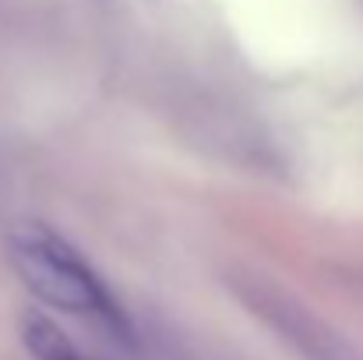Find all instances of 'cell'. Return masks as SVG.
Returning a JSON list of instances; mask_svg holds the SVG:
<instances>
[{
    "label": "cell",
    "instance_id": "6da1fadb",
    "mask_svg": "<svg viewBox=\"0 0 363 360\" xmlns=\"http://www.w3.org/2000/svg\"><path fill=\"white\" fill-rule=\"evenodd\" d=\"M11 261L14 272L21 276V283L46 304L89 318L96 325H103L106 332H113L121 343L134 339L130 318L123 315L117 297L110 293V286L99 279V272L67 244L57 237L53 230L32 223L21 227L11 237Z\"/></svg>",
    "mask_w": 363,
    "mask_h": 360
},
{
    "label": "cell",
    "instance_id": "7a4b0ae2",
    "mask_svg": "<svg viewBox=\"0 0 363 360\" xmlns=\"http://www.w3.org/2000/svg\"><path fill=\"white\" fill-rule=\"evenodd\" d=\"M21 343L28 347V354L35 360H92L85 357L60 325H53L46 315H25L21 318Z\"/></svg>",
    "mask_w": 363,
    "mask_h": 360
}]
</instances>
